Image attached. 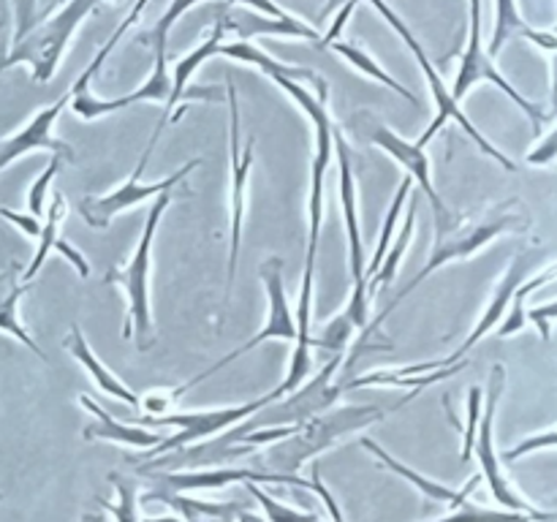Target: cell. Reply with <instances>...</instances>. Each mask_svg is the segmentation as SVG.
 Segmentation results:
<instances>
[{"mask_svg":"<svg viewBox=\"0 0 557 522\" xmlns=\"http://www.w3.org/2000/svg\"><path fill=\"white\" fill-rule=\"evenodd\" d=\"M386 413L379 406H343L330 408L324 413L305 419L294 424L292 433L281 440L261 446L253 451V471L270 476V484H292V487H310V478H299L297 471L313 457L330 451L337 440L346 438L348 433L370 427L381 422Z\"/></svg>","mask_w":557,"mask_h":522,"instance_id":"obj_1","label":"cell"},{"mask_svg":"<svg viewBox=\"0 0 557 522\" xmlns=\"http://www.w3.org/2000/svg\"><path fill=\"white\" fill-rule=\"evenodd\" d=\"M515 207H517V199H511L506 201V204L495 207V210L484 212V215L462 217V221H455V217L449 215L444 217V221H435L438 223V232H435V248L433 253H430V261L417 272V275H413L411 283H406V286L395 294V299L386 304L384 313H381L379 319L364 330V340L370 337V332H375L381 324H384L386 315H389L392 310L408 297V294L417 291V288L422 286L433 272H438L441 266L449 264V261L468 259V256L482 250L484 245L493 243V239L500 237V234L525 232V228L531 226V217H528L525 212H515Z\"/></svg>","mask_w":557,"mask_h":522,"instance_id":"obj_2","label":"cell"},{"mask_svg":"<svg viewBox=\"0 0 557 522\" xmlns=\"http://www.w3.org/2000/svg\"><path fill=\"white\" fill-rule=\"evenodd\" d=\"M101 0H69L65 9H60L52 20L22 33L20 38H14L11 52L0 58V74L5 69H14L16 63H27L33 69V82H41L44 85V82L52 79L65 47L74 38L76 27L90 16V11Z\"/></svg>","mask_w":557,"mask_h":522,"instance_id":"obj_3","label":"cell"},{"mask_svg":"<svg viewBox=\"0 0 557 522\" xmlns=\"http://www.w3.org/2000/svg\"><path fill=\"white\" fill-rule=\"evenodd\" d=\"M169 201H172V190L161 194L152 204L150 215L145 221V232H141L139 245H136L134 256H131L128 264L120 270L107 272V283H114L125 291L128 297V324L125 326L123 337L136 335V346L139 351H147L152 343V313H150V266H152V245H156V232L158 223H161L163 212L169 210Z\"/></svg>","mask_w":557,"mask_h":522,"instance_id":"obj_4","label":"cell"},{"mask_svg":"<svg viewBox=\"0 0 557 522\" xmlns=\"http://www.w3.org/2000/svg\"><path fill=\"white\" fill-rule=\"evenodd\" d=\"M228 98V166H232V188H228V272H226V297L234 286L239 261V245H243L245 207H248V177L253 169V139H243V117H239V98L232 76H226Z\"/></svg>","mask_w":557,"mask_h":522,"instance_id":"obj_5","label":"cell"},{"mask_svg":"<svg viewBox=\"0 0 557 522\" xmlns=\"http://www.w3.org/2000/svg\"><path fill=\"white\" fill-rule=\"evenodd\" d=\"M506 389V368L504 364H493V373H490V386H487V397H484L482 406V419H479V430H476V440H473V455L479 457V465H482V476L487 478L490 493L495 495L504 509L509 511H525V514L539 517L542 522H557V511H539L517 493L515 487L509 484V478L504 476L500 471V460L495 455V411H498L500 395Z\"/></svg>","mask_w":557,"mask_h":522,"instance_id":"obj_6","label":"cell"},{"mask_svg":"<svg viewBox=\"0 0 557 522\" xmlns=\"http://www.w3.org/2000/svg\"><path fill=\"white\" fill-rule=\"evenodd\" d=\"M272 395L259 397V400L243 402V406H228V408H210V411H185V413H161V417H152L145 413L141 424L147 427H177V435L172 438H163L161 444L147 449V460H156V457L166 455V451L183 449V446L196 444V440H205L210 435L223 433V430L234 427L243 419L256 417L259 411H264L267 406H272ZM145 460V462H147Z\"/></svg>","mask_w":557,"mask_h":522,"instance_id":"obj_7","label":"cell"},{"mask_svg":"<svg viewBox=\"0 0 557 522\" xmlns=\"http://www.w3.org/2000/svg\"><path fill=\"white\" fill-rule=\"evenodd\" d=\"M479 82H493L498 90H504L522 112L531 117L533 128H542V123L547 120V112H542V107L533 101H528L517 87H511V82L506 79L504 74L498 71L495 60L487 54V47L482 41V0H471V33H468V49L462 52L460 60V71H457L455 87H451V98L457 103L468 96L471 87H476Z\"/></svg>","mask_w":557,"mask_h":522,"instance_id":"obj_8","label":"cell"},{"mask_svg":"<svg viewBox=\"0 0 557 522\" xmlns=\"http://www.w3.org/2000/svg\"><path fill=\"white\" fill-rule=\"evenodd\" d=\"M261 281H264V288H267V299H270V315H267L264 326H261V332H256L253 337H250L245 346H239L237 351H232L228 357H223L221 362H215L212 368H207L205 373H199L196 378L185 381L183 386H177V389H172V400L177 402L180 397L185 395L188 389H194L196 384H201L205 378H210L212 373H218V370H223L226 364H232L234 359L245 357L248 351H253L256 346H261L264 340H297L299 330H297V321H294L292 315V308H288V297H286V286H283V261L281 259H267L264 264H261Z\"/></svg>","mask_w":557,"mask_h":522,"instance_id":"obj_9","label":"cell"},{"mask_svg":"<svg viewBox=\"0 0 557 522\" xmlns=\"http://www.w3.org/2000/svg\"><path fill=\"white\" fill-rule=\"evenodd\" d=\"M152 147H156V141L150 139V141H147L145 150H141V158H139V163H136L134 172H131L128 183L120 185L117 190H112V194H107V196H87V199L82 201V204H79V215H82V221L87 223V226L107 228L109 223H112L114 215H120V212L128 210V207H136V204H141V201L152 199V196L166 194V190H172L174 185L183 183V179L188 177V174L194 172V169L201 163L199 158H194V161H188V163H185V166H180L177 172L172 174V177L158 179V183L141 185L139 183V174L145 172L147 158H150Z\"/></svg>","mask_w":557,"mask_h":522,"instance_id":"obj_10","label":"cell"},{"mask_svg":"<svg viewBox=\"0 0 557 522\" xmlns=\"http://www.w3.org/2000/svg\"><path fill=\"white\" fill-rule=\"evenodd\" d=\"M343 364V357H332L330 362L321 368V373L313 381H308L305 386L294 389V395L288 400L277 402L275 411H264L270 417L264 422H259L261 427H281V424H299L305 419L315 417V413H324L341 400V395L346 391V378L337 381V368Z\"/></svg>","mask_w":557,"mask_h":522,"instance_id":"obj_11","label":"cell"},{"mask_svg":"<svg viewBox=\"0 0 557 522\" xmlns=\"http://www.w3.org/2000/svg\"><path fill=\"white\" fill-rule=\"evenodd\" d=\"M71 98H74L71 92H63V96H60L54 103L38 109V112L33 114V117L27 120V123L22 125L16 134L0 139V172H3L5 166H11L16 158L27 156V152H33V150H49L52 156L63 158V161H69V163L76 161L74 147L65 145L63 139H58V136L52 134V128H54V123H58L60 112L69 107Z\"/></svg>","mask_w":557,"mask_h":522,"instance_id":"obj_12","label":"cell"},{"mask_svg":"<svg viewBox=\"0 0 557 522\" xmlns=\"http://www.w3.org/2000/svg\"><path fill=\"white\" fill-rule=\"evenodd\" d=\"M539 259H542V250H522V253L515 256V261H511V264H509L506 275L500 277V283H498V286H495L493 299H490V304H487V308H484V313H482V319H479L476 330H473L471 335L466 337V343H462V346L457 348L455 353H449V357L444 359L446 364L460 362V359L466 357V353L471 351V348L476 346V343L482 340L484 335H490V332H493L495 326L500 324V319H504L506 310H509L511 297H515L517 288H520L522 283L528 281V275H531L533 266L539 264Z\"/></svg>","mask_w":557,"mask_h":522,"instance_id":"obj_13","label":"cell"},{"mask_svg":"<svg viewBox=\"0 0 557 522\" xmlns=\"http://www.w3.org/2000/svg\"><path fill=\"white\" fill-rule=\"evenodd\" d=\"M370 139H373V145L381 147L386 156L395 158V161L411 174L413 183L422 185V190L430 196V201H433L435 221H444V217L451 215V210L444 204V199H441L438 190H435L433 179H430V158L428 152H424V147H419L417 141L403 139V136H397L395 130L386 128V125H375V128L370 130Z\"/></svg>","mask_w":557,"mask_h":522,"instance_id":"obj_14","label":"cell"},{"mask_svg":"<svg viewBox=\"0 0 557 522\" xmlns=\"http://www.w3.org/2000/svg\"><path fill=\"white\" fill-rule=\"evenodd\" d=\"M335 3H341V0H330V5H326V9H332V5H335ZM370 3H373L375 11H379V14L384 16V20L389 22L392 27H395L397 36H400L403 41L408 44V49H411V52L417 54L419 65H422L424 76H428V82H430V90H433L435 107H438V114H435V117H438L441 123H446V120H449V117L455 120L457 114H460V103H457L455 98H451V90H446L444 79H441V76H438V71H435V65L430 63V58H428V54H424L422 44L417 41V36H413V33L408 30L406 22H403L400 16H397L395 11L389 9V3H384V0H370Z\"/></svg>","mask_w":557,"mask_h":522,"instance_id":"obj_15","label":"cell"},{"mask_svg":"<svg viewBox=\"0 0 557 522\" xmlns=\"http://www.w3.org/2000/svg\"><path fill=\"white\" fill-rule=\"evenodd\" d=\"M335 156H337V166H341V207H343V217H346L351 275L354 281H364V248H362V237H359V217H357V183H354V169H351V158H348V147L337 130H335Z\"/></svg>","mask_w":557,"mask_h":522,"instance_id":"obj_16","label":"cell"},{"mask_svg":"<svg viewBox=\"0 0 557 522\" xmlns=\"http://www.w3.org/2000/svg\"><path fill=\"white\" fill-rule=\"evenodd\" d=\"M82 408H87L92 417V422L85 427L87 440H112V444L131 446V449H152L163 440L161 433L150 427H141V424H123L112 417L109 411H103L101 406L90 400V397H82Z\"/></svg>","mask_w":557,"mask_h":522,"instance_id":"obj_17","label":"cell"},{"mask_svg":"<svg viewBox=\"0 0 557 522\" xmlns=\"http://www.w3.org/2000/svg\"><path fill=\"white\" fill-rule=\"evenodd\" d=\"M517 36L528 38V41H533L539 49H544V52L557 54V36L528 25V22L522 20L520 9H517V0H495V30L487 44L490 58H498V54L504 52L506 44Z\"/></svg>","mask_w":557,"mask_h":522,"instance_id":"obj_18","label":"cell"},{"mask_svg":"<svg viewBox=\"0 0 557 522\" xmlns=\"http://www.w3.org/2000/svg\"><path fill=\"white\" fill-rule=\"evenodd\" d=\"M223 20L226 33H237L239 38H253V36H299L308 41H321V33L313 30L308 22L288 16V20H275V16H256L248 11H226L218 14Z\"/></svg>","mask_w":557,"mask_h":522,"instance_id":"obj_19","label":"cell"},{"mask_svg":"<svg viewBox=\"0 0 557 522\" xmlns=\"http://www.w3.org/2000/svg\"><path fill=\"white\" fill-rule=\"evenodd\" d=\"M359 446H362V449H368L370 455H375V457H379V462H381V465H384V468H389L392 473H397V476H403V478H406V482H411L413 487L419 489V493H422V495H428L430 500H441V504L457 506V504H460V500L471 498V493H473V489L479 487V478H482V476H473L471 482H468L466 487H462V489H451V487H446V484H441V482H433V478L422 476V473H417V471H413V468H408V465H403V462H397L395 457H392L389 451H386V449H381V446L375 444V440H370V438H362V440H359Z\"/></svg>","mask_w":557,"mask_h":522,"instance_id":"obj_20","label":"cell"},{"mask_svg":"<svg viewBox=\"0 0 557 522\" xmlns=\"http://www.w3.org/2000/svg\"><path fill=\"white\" fill-rule=\"evenodd\" d=\"M223 36H226V27H223V20L218 16L215 27H212V36L207 38V41H201L196 49H190V54H185V58L177 60V65H174V79H172V96H169L166 112H163L161 123H158V128L152 130V141L161 139V128L166 125L169 112H172L177 103H183L185 98H188L190 76L196 74V69H199L205 60H210L212 54H218V49H221V44H223Z\"/></svg>","mask_w":557,"mask_h":522,"instance_id":"obj_21","label":"cell"},{"mask_svg":"<svg viewBox=\"0 0 557 522\" xmlns=\"http://www.w3.org/2000/svg\"><path fill=\"white\" fill-rule=\"evenodd\" d=\"M63 346L69 348V351L74 353L76 362H79L82 368L90 373V378L96 381L98 389L107 391V395H112V397H117V400L128 402V406H139V397H136L134 391H131L128 386H125L123 381H120L117 375L107 368V364L98 362V357L90 351V346H87V340H85V335H82L79 326L71 324V332H69V337L63 340Z\"/></svg>","mask_w":557,"mask_h":522,"instance_id":"obj_22","label":"cell"},{"mask_svg":"<svg viewBox=\"0 0 557 522\" xmlns=\"http://www.w3.org/2000/svg\"><path fill=\"white\" fill-rule=\"evenodd\" d=\"M141 500H161V504L177 509L180 517H183L185 522H190V520L232 522L234 517L243 511V506L239 504H212V500L188 498L185 493H161V489H150V493L141 495Z\"/></svg>","mask_w":557,"mask_h":522,"instance_id":"obj_23","label":"cell"},{"mask_svg":"<svg viewBox=\"0 0 557 522\" xmlns=\"http://www.w3.org/2000/svg\"><path fill=\"white\" fill-rule=\"evenodd\" d=\"M557 281V261H553L549 266H544L542 272H536L533 277H528L525 283H522L520 288H517V294L511 297V304H509V313L500 319L498 324V337H509V335H517V332L525 326L528 321V310H525V299L531 297L533 291H539L542 286H547V283Z\"/></svg>","mask_w":557,"mask_h":522,"instance_id":"obj_24","label":"cell"},{"mask_svg":"<svg viewBox=\"0 0 557 522\" xmlns=\"http://www.w3.org/2000/svg\"><path fill=\"white\" fill-rule=\"evenodd\" d=\"M417 210H419V199L417 196H411L406 223H403L400 234H397V237H392V248H389V253H386V261H381L379 272H375V275L368 281V294H375L379 288H384L386 283L397 275V266H400L403 253H406L408 243H411V237H413V228H417Z\"/></svg>","mask_w":557,"mask_h":522,"instance_id":"obj_25","label":"cell"},{"mask_svg":"<svg viewBox=\"0 0 557 522\" xmlns=\"http://www.w3.org/2000/svg\"><path fill=\"white\" fill-rule=\"evenodd\" d=\"M65 210H69V201H65L63 194L52 196V204H49L47 215H44L41 232H38V250L33 256V261L27 264L25 275H22V283H30L36 277V272L41 270V264L47 261V256L54 250V243L60 239V223H63Z\"/></svg>","mask_w":557,"mask_h":522,"instance_id":"obj_26","label":"cell"},{"mask_svg":"<svg viewBox=\"0 0 557 522\" xmlns=\"http://www.w3.org/2000/svg\"><path fill=\"white\" fill-rule=\"evenodd\" d=\"M218 54H226V58L232 60H239V63H250L256 65V69H264V65H275L277 71H283V74L288 76H297L299 82H313V85H319L321 79L315 71H308V69H294V65L288 63H281V60H275L272 54H267L264 49H259L256 44H248V41H228V44H221V49H218Z\"/></svg>","mask_w":557,"mask_h":522,"instance_id":"obj_27","label":"cell"},{"mask_svg":"<svg viewBox=\"0 0 557 522\" xmlns=\"http://www.w3.org/2000/svg\"><path fill=\"white\" fill-rule=\"evenodd\" d=\"M330 49H335V52L341 54V58H346L348 63L354 65V69H357V71H362V74H368L370 79H375V82H381V85L392 87V90H395L397 96H403V98H406V101H411L413 107H417V103H419V98L413 96V92L408 90V87H403L400 82H397L395 76L389 74V71H384V69H381V65L375 63V60L370 58V54L364 52V49H359L357 44H351V41H343V38H337L335 44H330Z\"/></svg>","mask_w":557,"mask_h":522,"instance_id":"obj_28","label":"cell"},{"mask_svg":"<svg viewBox=\"0 0 557 522\" xmlns=\"http://www.w3.org/2000/svg\"><path fill=\"white\" fill-rule=\"evenodd\" d=\"M435 522H542L539 517L525 514V511H509V509H487V506L473 504L471 498L460 500L457 506H451V511L446 517Z\"/></svg>","mask_w":557,"mask_h":522,"instance_id":"obj_29","label":"cell"},{"mask_svg":"<svg viewBox=\"0 0 557 522\" xmlns=\"http://www.w3.org/2000/svg\"><path fill=\"white\" fill-rule=\"evenodd\" d=\"M30 291V283H20V286H11L9 291L0 297V330L9 332L11 337H16L20 343H25L33 353H38L41 359H47V353L38 348V343L33 340L30 335L25 332V326L20 324V315H16V308H20V299Z\"/></svg>","mask_w":557,"mask_h":522,"instance_id":"obj_30","label":"cell"},{"mask_svg":"<svg viewBox=\"0 0 557 522\" xmlns=\"http://www.w3.org/2000/svg\"><path fill=\"white\" fill-rule=\"evenodd\" d=\"M411 185H413V177H411V174H406V177H403V183H400V188H397L395 199H392L389 212H386V221H384V228H381L379 245H375L373 261H370V266H368V270H364V281H370V277H373L375 272H379L381 261H384L386 248H389L392 237H395V226H397V221H400L403 207H406V199H408V196H411Z\"/></svg>","mask_w":557,"mask_h":522,"instance_id":"obj_31","label":"cell"},{"mask_svg":"<svg viewBox=\"0 0 557 522\" xmlns=\"http://www.w3.org/2000/svg\"><path fill=\"white\" fill-rule=\"evenodd\" d=\"M114 489H117V504L101 500L103 511L114 517V522H139V493H136L134 478H125L120 473H109Z\"/></svg>","mask_w":557,"mask_h":522,"instance_id":"obj_32","label":"cell"},{"mask_svg":"<svg viewBox=\"0 0 557 522\" xmlns=\"http://www.w3.org/2000/svg\"><path fill=\"white\" fill-rule=\"evenodd\" d=\"M145 5H147V0H136V3H134V9H131V11H128V16H125V20H123V25H120L117 30L112 33V38H109L107 44H103V47H101V52H98L96 58H92V63L87 65V69H85V74H82L79 79H76L74 85H71V90H69L71 96H76V92H85V90H87V85H90V79H92V76L98 74V69H101V63H103V60H107L109 54H112V49L117 47V41H120V38L125 36V30H128V27L134 25L136 20H139V14H141V11H145Z\"/></svg>","mask_w":557,"mask_h":522,"instance_id":"obj_33","label":"cell"},{"mask_svg":"<svg viewBox=\"0 0 557 522\" xmlns=\"http://www.w3.org/2000/svg\"><path fill=\"white\" fill-rule=\"evenodd\" d=\"M354 332H357V324H354L351 315L343 310V313H337L335 319L324 326V332H321L319 337H310V340H313V346L321 348V351H330L332 357H343L348 343H351Z\"/></svg>","mask_w":557,"mask_h":522,"instance_id":"obj_34","label":"cell"},{"mask_svg":"<svg viewBox=\"0 0 557 522\" xmlns=\"http://www.w3.org/2000/svg\"><path fill=\"white\" fill-rule=\"evenodd\" d=\"M245 484H248V493L261 504L264 517L270 522H324L319 514H308V511H299V509H292V506L281 504V500L272 498L270 493L256 487V482H245Z\"/></svg>","mask_w":557,"mask_h":522,"instance_id":"obj_35","label":"cell"},{"mask_svg":"<svg viewBox=\"0 0 557 522\" xmlns=\"http://www.w3.org/2000/svg\"><path fill=\"white\" fill-rule=\"evenodd\" d=\"M196 3H199V0H172V5L163 11V16L156 22V27L141 36V41H150L147 47H152V52H156V49H166L169 47V30L174 27V22H177L180 16H183L185 11Z\"/></svg>","mask_w":557,"mask_h":522,"instance_id":"obj_36","label":"cell"},{"mask_svg":"<svg viewBox=\"0 0 557 522\" xmlns=\"http://www.w3.org/2000/svg\"><path fill=\"white\" fill-rule=\"evenodd\" d=\"M60 166H63V158L52 156V161L47 163V169H44L41 174H38L36 183L30 185V194H27V210H30V215L41 217L44 210H47V194H49V185H52L54 174L60 172Z\"/></svg>","mask_w":557,"mask_h":522,"instance_id":"obj_37","label":"cell"},{"mask_svg":"<svg viewBox=\"0 0 557 522\" xmlns=\"http://www.w3.org/2000/svg\"><path fill=\"white\" fill-rule=\"evenodd\" d=\"M482 406H484L482 386H471V389H468V424L466 430H462V462H468L473 457V440H476Z\"/></svg>","mask_w":557,"mask_h":522,"instance_id":"obj_38","label":"cell"},{"mask_svg":"<svg viewBox=\"0 0 557 522\" xmlns=\"http://www.w3.org/2000/svg\"><path fill=\"white\" fill-rule=\"evenodd\" d=\"M542 449H557V427L547 430V433L528 435L525 440H520V444L504 451V460L515 462V460H520V457L533 455V451H542Z\"/></svg>","mask_w":557,"mask_h":522,"instance_id":"obj_39","label":"cell"},{"mask_svg":"<svg viewBox=\"0 0 557 522\" xmlns=\"http://www.w3.org/2000/svg\"><path fill=\"white\" fill-rule=\"evenodd\" d=\"M528 319L536 324L539 335H542V340H549L553 337V324L557 321V299L553 302H544V304H536V308L528 310Z\"/></svg>","mask_w":557,"mask_h":522,"instance_id":"obj_40","label":"cell"},{"mask_svg":"<svg viewBox=\"0 0 557 522\" xmlns=\"http://www.w3.org/2000/svg\"><path fill=\"white\" fill-rule=\"evenodd\" d=\"M555 158H557V125L547 136H544L542 141H539L536 147H533L531 152H528V163H531V166H547V163H553Z\"/></svg>","mask_w":557,"mask_h":522,"instance_id":"obj_41","label":"cell"},{"mask_svg":"<svg viewBox=\"0 0 557 522\" xmlns=\"http://www.w3.org/2000/svg\"><path fill=\"white\" fill-rule=\"evenodd\" d=\"M0 217L14 223V226L20 228L22 234H27V237H38V232H41V221H38L36 215H30V212H14L9 210V207H0Z\"/></svg>","mask_w":557,"mask_h":522,"instance_id":"obj_42","label":"cell"},{"mask_svg":"<svg viewBox=\"0 0 557 522\" xmlns=\"http://www.w3.org/2000/svg\"><path fill=\"white\" fill-rule=\"evenodd\" d=\"M357 5H359V0H346V5H343V9H341V14L335 16V22H332V27H330V30H326L324 36H321L319 47H330V44H335L337 38H341L343 27H346L348 16L354 14V9H357Z\"/></svg>","mask_w":557,"mask_h":522,"instance_id":"obj_43","label":"cell"},{"mask_svg":"<svg viewBox=\"0 0 557 522\" xmlns=\"http://www.w3.org/2000/svg\"><path fill=\"white\" fill-rule=\"evenodd\" d=\"M228 3H245L256 11H264L267 16H275V20H288V16H294L288 14L286 9H281L277 3H272V0H228Z\"/></svg>","mask_w":557,"mask_h":522,"instance_id":"obj_44","label":"cell"},{"mask_svg":"<svg viewBox=\"0 0 557 522\" xmlns=\"http://www.w3.org/2000/svg\"><path fill=\"white\" fill-rule=\"evenodd\" d=\"M237 522H270L267 520V517H259V514H253V511H239L237 514Z\"/></svg>","mask_w":557,"mask_h":522,"instance_id":"obj_45","label":"cell"},{"mask_svg":"<svg viewBox=\"0 0 557 522\" xmlns=\"http://www.w3.org/2000/svg\"><path fill=\"white\" fill-rule=\"evenodd\" d=\"M139 522H185L183 517H150V520H139Z\"/></svg>","mask_w":557,"mask_h":522,"instance_id":"obj_46","label":"cell"},{"mask_svg":"<svg viewBox=\"0 0 557 522\" xmlns=\"http://www.w3.org/2000/svg\"><path fill=\"white\" fill-rule=\"evenodd\" d=\"M82 522H101V517H98V514H87V517H82Z\"/></svg>","mask_w":557,"mask_h":522,"instance_id":"obj_47","label":"cell"},{"mask_svg":"<svg viewBox=\"0 0 557 522\" xmlns=\"http://www.w3.org/2000/svg\"><path fill=\"white\" fill-rule=\"evenodd\" d=\"M190 522H221V520H190Z\"/></svg>","mask_w":557,"mask_h":522,"instance_id":"obj_48","label":"cell"},{"mask_svg":"<svg viewBox=\"0 0 557 522\" xmlns=\"http://www.w3.org/2000/svg\"><path fill=\"white\" fill-rule=\"evenodd\" d=\"M0 498H3V495H0Z\"/></svg>","mask_w":557,"mask_h":522,"instance_id":"obj_49","label":"cell"}]
</instances>
